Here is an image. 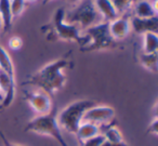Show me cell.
Masks as SVG:
<instances>
[{
	"label": "cell",
	"mask_w": 158,
	"mask_h": 146,
	"mask_svg": "<svg viewBox=\"0 0 158 146\" xmlns=\"http://www.w3.org/2000/svg\"><path fill=\"white\" fill-rule=\"evenodd\" d=\"M69 62L66 59H59L44 65L34 75L29 76L25 81V85H31L46 93H55L61 90L66 82V75L64 73Z\"/></svg>",
	"instance_id": "6da1fadb"
},
{
	"label": "cell",
	"mask_w": 158,
	"mask_h": 146,
	"mask_svg": "<svg viewBox=\"0 0 158 146\" xmlns=\"http://www.w3.org/2000/svg\"><path fill=\"white\" fill-rule=\"evenodd\" d=\"M93 105H95L94 102L90 100H78L70 103L57 115V123L67 132L75 134L82 122L85 113Z\"/></svg>",
	"instance_id": "7a4b0ae2"
},
{
	"label": "cell",
	"mask_w": 158,
	"mask_h": 146,
	"mask_svg": "<svg viewBox=\"0 0 158 146\" xmlns=\"http://www.w3.org/2000/svg\"><path fill=\"white\" fill-rule=\"evenodd\" d=\"M101 16L94 7L93 0H81L69 12H65V21L85 29L100 23Z\"/></svg>",
	"instance_id": "3957f363"
},
{
	"label": "cell",
	"mask_w": 158,
	"mask_h": 146,
	"mask_svg": "<svg viewBox=\"0 0 158 146\" xmlns=\"http://www.w3.org/2000/svg\"><path fill=\"white\" fill-rule=\"evenodd\" d=\"M25 131L52 137L60 144V146H69L63 137L61 127L57 123L56 116L53 115L52 111L50 114L37 116L31 119L25 127Z\"/></svg>",
	"instance_id": "277c9868"
},
{
	"label": "cell",
	"mask_w": 158,
	"mask_h": 146,
	"mask_svg": "<svg viewBox=\"0 0 158 146\" xmlns=\"http://www.w3.org/2000/svg\"><path fill=\"white\" fill-rule=\"evenodd\" d=\"M88 42L81 47V51H99L116 47V40L112 37L108 22H100L86 29Z\"/></svg>",
	"instance_id": "5b68a950"
},
{
	"label": "cell",
	"mask_w": 158,
	"mask_h": 146,
	"mask_svg": "<svg viewBox=\"0 0 158 146\" xmlns=\"http://www.w3.org/2000/svg\"><path fill=\"white\" fill-rule=\"evenodd\" d=\"M53 31L59 39L64 41H75L79 46H86L88 42L87 36L80 34V28L77 25L69 24L65 21V10L59 8L53 15Z\"/></svg>",
	"instance_id": "8992f818"
},
{
	"label": "cell",
	"mask_w": 158,
	"mask_h": 146,
	"mask_svg": "<svg viewBox=\"0 0 158 146\" xmlns=\"http://www.w3.org/2000/svg\"><path fill=\"white\" fill-rule=\"evenodd\" d=\"M115 119V109L107 105H93L85 113L82 122L97 124L100 130H103L105 127L112 124Z\"/></svg>",
	"instance_id": "52a82bcc"
},
{
	"label": "cell",
	"mask_w": 158,
	"mask_h": 146,
	"mask_svg": "<svg viewBox=\"0 0 158 146\" xmlns=\"http://www.w3.org/2000/svg\"><path fill=\"white\" fill-rule=\"evenodd\" d=\"M24 98L31 109L38 114V116L50 114L52 111V100L50 95L42 90H25Z\"/></svg>",
	"instance_id": "ba28073f"
},
{
	"label": "cell",
	"mask_w": 158,
	"mask_h": 146,
	"mask_svg": "<svg viewBox=\"0 0 158 146\" xmlns=\"http://www.w3.org/2000/svg\"><path fill=\"white\" fill-rule=\"evenodd\" d=\"M15 96L14 76L0 70V101L1 107H9Z\"/></svg>",
	"instance_id": "9c48e42d"
},
{
	"label": "cell",
	"mask_w": 158,
	"mask_h": 146,
	"mask_svg": "<svg viewBox=\"0 0 158 146\" xmlns=\"http://www.w3.org/2000/svg\"><path fill=\"white\" fill-rule=\"evenodd\" d=\"M108 28H110V33L112 37L116 41L119 39H123L131 31L130 19L127 16H118L115 20L108 22Z\"/></svg>",
	"instance_id": "30bf717a"
},
{
	"label": "cell",
	"mask_w": 158,
	"mask_h": 146,
	"mask_svg": "<svg viewBox=\"0 0 158 146\" xmlns=\"http://www.w3.org/2000/svg\"><path fill=\"white\" fill-rule=\"evenodd\" d=\"M131 29L139 35H144L146 33H156L158 31V18L154 16L151 19H140L132 16L130 19Z\"/></svg>",
	"instance_id": "8fae6325"
},
{
	"label": "cell",
	"mask_w": 158,
	"mask_h": 146,
	"mask_svg": "<svg viewBox=\"0 0 158 146\" xmlns=\"http://www.w3.org/2000/svg\"><path fill=\"white\" fill-rule=\"evenodd\" d=\"M93 3L101 19L105 22H110L119 16L110 0H93Z\"/></svg>",
	"instance_id": "7c38bea8"
},
{
	"label": "cell",
	"mask_w": 158,
	"mask_h": 146,
	"mask_svg": "<svg viewBox=\"0 0 158 146\" xmlns=\"http://www.w3.org/2000/svg\"><path fill=\"white\" fill-rule=\"evenodd\" d=\"M134 16L140 19H151L157 16V9L153 6L151 0H140L133 5Z\"/></svg>",
	"instance_id": "4fadbf2b"
},
{
	"label": "cell",
	"mask_w": 158,
	"mask_h": 146,
	"mask_svg": "<svg viewBox=\"0 0 158 146\" xmlns=\"http://www.w3.org/2000/svg\"><path fill=\"white\" fill-rule=\"evenodd\" d=\"M99 134H101L100 127L97 126V124L89 123V122H81L79 128L77 129L76 133H75V135L77 136L80 144L84 143L87 140H90L92 137L98 136Z\"/></svg>",
	"instance_id": "5bb4252c"
},
{
	"label": "cell",
	"mask_w": 158,
	"mask_h": 146,
	"mask_svg": "<svg viewBox=\"0 0 158 146\" xmlns=\"http://www.w3.org/2000/svg\"><path fill=\"white\" fill-rule=\"evenodd\" d=\"M0 19L2 21V29L5 33L11 29L13 16L10 8V0H0Z\"/></svg>",
	"instance_id": "9a60e30c"
},
{
	"label": "cell",
	"mask_w": 158,
	"mask_h": 146,
	"mask_svg": "<svg viewBox=\"0 0 158 146\" xmlns=\"http://www.w3.org/2000/svg\"><path fill=\"white\" fill-rule=\"evenodd\" d=\"M141 65L152 73H157L158 70V55L156 53H144L139 55Z\"/></svg>",
	"instance_id": "2e32d148"
},
{
	"label": "cell",
	"mask_w": 158,
	"mask_h": 146,
	"mask_svg": "<svg viewBox=\"0 0 158 146\" xmlns=\"http://www.w3.org/2000/svg\"><path fill=\"white\" fill-rule=\"evenodd\" d=\"M158 50V36L156 33H146L143 35V52L156 53Z\"/></svg>",
	"instance_id": "e0dca14e"
},
{
	"label": "cell",
	"mask_w": 158,
	"mask_h": 146,
	"mask_svg": "<svg viewBox=\"0 0 158 146\" xmlns=\"http://www.w3.org/2000/svg\"><path fill=\"white\" fill-rule=\"evenodd\" d=\"M103 132L101 133L104 136V140L107 142H112V143H120L123 142V136L121 134L120 130L114 124H110V126L105 127L103 129Z\"/></svg>",
	"instance_id": "ac0fdd59"
},
{
	"label": "cell",
	"mask_w": 158,
	"mask_h": 146,
	"mask_svg": "<svg viewBox=\"0 0 158 146\" xmlns=\"http://www.w3.org/2000/svg\"><path fill=\"white\" fill-rule=\"evenodd\" d=\"M0 70H3L7 74L14 76V66L12 59L8 51L0 46Z\"/></svg>",
	"instance_id": "d6986e66"
},
{
	"label": "cell",
	"mask_w": 158,
	"mask_h": 146,
	"mask_svg": "<svg viewBox=\"0 0 158 146\" xmlns=\"http://www.w3.org/2000/svg\"><path fill=\"white\" fill-rule=\"evenodd\" d=\"M112 5L114 6L117 14L123 16L126 12H128L134 5V0H110Z\"/></svg>",
	"instance_id": "ffe728a7"
},
{
	"label": "cell",
	"mask_w": 158,
	"mask_h": 146,
	"mask_svg": "<svg viewBox=\"0 0 158 146\" xmlns=\"http://www.w3.org/2000/svg\"><path fill=\"white\" fill-rule=\"evenodd\" d=\"M25 7H26L25 0H10V8H11V13L13 19L22 15Z\"/></svg>",
	"instance_id": "44dd1931"
},
{
	"label": "cell",
	"mask_w": 158,
	"mask_h": 146,
	"mask_svg": "<svg viewBox=\"0 0 158 146\" xmlns=\"http://www.w3.org/2000/svg\"><path fill=\"white\" fill-rule=\"evenodd\" d=\"M104 141H105V140H104L103 135L99 134L98 136L92 137V139L85 141L84 143H81V146H100Z\"/></svg>",
	"instance_id": "7402d4cb"
},
{
	"label": "cell",
	"mask_w": 158,
	"mask_h": 146,
	"mask_svg": "<svg viewBox=\"0 0 158 146\" xmlns=\"http://www.w3.org/2000/svg\"><path fill=\"white\" fill-rule=\"evenodd\" d=\"M8 44H9V47L12 50H19V49H21L23 46L22 39H21L20 37H18V36H14V37L10 38Z\"/></svg>",
	"instance_id": "603a6c76"
},
{
	"label": "cell",
	"mask_w": 158,
	"mask_h": 146,
	"mask_svg": "<svg viewBox=\"0 0 158 146\" xmlns=\"http://www.w3.org/2000/svg\"><path fill=\"white\" fill-rule=\"evenodd\" d=\"M157 127H158V118H157V117H155V118L153 119V121H152L151 123H149L148 129H147V132H148V133H152V134L157 135V133H158Z\"/></svg>",
	"instance_id": "cb8c5ba5"
},
{
	"label": "cell",
	"mask_w": 158,
	"mask_h": 146,
	"mask_svg": "<svg viewBox=\"0 0 158 146\" xmlns=\"http://www.w3.org/2000/svg\"><path fill=\"white\" fill-rule=\"evenodd\" d=\"M0 140L2 141L3 146H22V145H18V144L11 143V142H10L9 140L7 139V136H6V135L3 134V133L1 132V131H0Z\"/></svg>",
	"instance_id": "d4e9b609"
},
{
	"label": "cell",
	"mask_w": 158,
	"mask_h": 146,
	"mask_svg": "<svg viewBox=\"0 0 158 146\" xmlns=\"http://www.w3.org/2000/svg\"><path fill=\"white\" fill-rule=\"evenodd\" d=\"M100 146H130L129 144H127L125 141L120 142V143H112V142H107V141H104L103 143L101 144Z\"/></svg>",
	"instance_id": "484cf974"
},
{
	"label": "cell",
	"mask_w": 158,
	"mask_h": 146,
	"mask_svg": "<svg viewBox=\"0 0 158 146\" xmlns=\"http://www.w3.org/2000/svg\"><path fill=\"white\" fill-rule=\"evenodd\" d=\"M68 1H69L70 3H75V5H77V3L80 2L81 0H68Z\"/></svg>",
	"instance_id": "4316f807"
},
{
	"label": "cell",
	"mask_w": 158,
	"mask_h": 146,
	"mask_svg": "<svg viewBox=\"0 0 158 146\" xmlns=\"http://www.w3.org/2000/svg\"><path fill=\"white\" fill-rule=\"evenodd\" d=\"M25 1H26V3H33V2H36V1H37V0H25Z\"/></svg>",
	"instance_id": "83f0119b"
},
{
	"label": "cell",
	"mask_w": 158,
	"mask_h": 146,
	"mask_svg": "<svg viewBox=\"0 0 158 146\" xmlns=\"http://www.w3.org/2000/svg\"><path fill=\"white\" fill-rule=\"evenodd\" d=\"M2 28V21H1V19H0V29Z\"/></svg>",
	"instance_id": "f1b7e54d"
},
{
	"label": "cell",
	"mask_w": 158,
	"mask_h": 146,
	"mask_svg": "<svg viewBox=\"0 0 158 146\" xmlns=\"http://www.w3.org/2000/svg\"><path fill=\"white\" fill-rule=\"evenodd\" d=\"M44 1H52V0H44Z\"/></svg>",
	"instance_id": "f546056e"
}]
</instances>
